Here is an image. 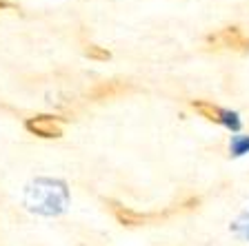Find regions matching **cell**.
<instances>
[{"label":"cell","instance_id":"cell-1","mask_svg":"<svg viewBox=\"0 0 249 246\" xmlns=\"http://www.w3.org/2000/svg\"><path fill=\"white\" fill-rule=\"evenodd\" d=\"M209 49H227V51H249V36L240 27H225V29L207 36Z\"/></svg>","mask_w":249,"mask_h":246},{"label":"cell","instance_id":"cell-2","mask_svg":"<svg viewBox=\"0 0 249 246\" xmlns=\"http://www.w3.org/2000/svg\"><path fill=\"white\" fill-rule=\"evenodd\" d=\"M192 109L196 113H200V118L209 120V122L225 124L227 129H233V131H238L240 129L238 113L225 111V109H220L218 104H213V102H207V100H192Z\"/></svg>","mask_w":249,"mask_h":246},{"label":"cell","instance_id":"cell-3","mask_svg":"<svg viewBox=\"0 0 249 246\" xmlns=\"http://www.w3.org/2000/svg\"><path fill=\"white\" fill-rule=\"evenodd\" d=\"M62 127H65V120L58 118V115H34V118L25 120V129L31 135H38V138L52 140V138H60L62 135Z\"/></svg>","mask_w":249,"mask_h":246},{"label":"cell","instance_id":"cell-4","mask_svg":"<svg viewBox=\"0 0 249 246\" xmlns=\"http://www.w3.org/2000/svg\"><path fill=\"white\" fill-rule=\"evenodd\" d=\"M129 91H131V87L127 84V82H123V80H105V82H98L96 87L89 89V98L103 102V100H114V98H120V96H124V93H129Z\"/></svg>","mask_w":249,"mask_h":246},{"label":"cell","instance_id":"cell-5","mask_svg":"<svg viewBox=\"0 0 249 246\" xmlns=\"http://www.w3.org/2000/svg\"><path fill=\"white\" fill-rule=\"evenodd\" d=\"M109 209H111L114 217L123 226H142V224H147V222L156 220V217H160V215H145V213H138V211L129 209V206L118 204V202H109Z\"/></svg>","mask_w":249,"mask_h":246},{"label":"cell","instance_id":"cell-6","mask_svg":"<svg viewBox=\"0 0 249 246\" xmlns=\"http://www.w3.org/2000/svg\"><path fill=\"white\" fill-rule=\"evenodd\" d=\"M85 56L89 58V60H98V62H105L111 58V53L105 49V47H98V45H87V49H85Z\"/></svg>","mask_w":249,"mask_h":246},{"label":"cell","instance_id":"cell-7","mask_svg":"<svg viewBox=\"0 0 249 246\" xmlns=\"http://www.w3.org/2000/svg\"><path fill=\"white\" fill-rule=\"evenodd\" d=\"M249 151V138H245V135H236V138L231 140V153L233 155H243Z\"/></svg>","mask_w":249,"mask_h":246},{"label":"cell","instance_id":"cell-8","mask_svg":"<svg viewBox=\"0 0 249 246\" xmlns=\"http://www.w3.org/2000/svg\"><path fill=\"white\" fill-rule=\"evenodd\" d=\"M2 9H14V5L11 2H7V0H0V11Z\"/></svg>","mask_w":249,"mask_h":246}]
</instances>
